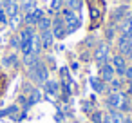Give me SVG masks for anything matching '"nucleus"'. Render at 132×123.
<instances>
[{
  "instance_id": "obj_24",
  "label": "nucleus",
  "mask_w": 132,
  "mask_h": 123,
  "mask_svg": "<svg viewBox=\"0 0 132 123\" xmlns=\"http://www.w3.org/2000/svg\"><path fill=\"white\" fill-rule=\"evenodd\" d=\"M60 7V0H53V9H58Z\"/></svg>"
},
{
  "instance_id": "obj_3",
  "label": "nucleus",
  "mask_w": 132,
  "mask_h": 123,
  "mask_svg": "<svg viewBox=\"0 0 132 123\" xmlns=\"http://www.w3.org/2000/svg\"><path fill=\"white\" fill-rule=\"evenodd\" d=\"M127 100V96L125 94H121V92H112L109 98H107V105L112 109V110H119V107H121V103Z\"/></svg>"
},
{
  "instance_id": "obj_10",
  "label": "nucleus",
  "mask_w": 132,
  "mask_h": 123,
  "mask_svg": "<svg viewBox=\"0 0 132 123\" xmlns=\"http://www.w3.org/2000/svg\"><path fill=\"white\" fill-rule=\"evenodd\" d=\"M121 36H127V38L132 40V18L123 20V24H121Z\"/></svg>"
},
{
  "instance_id": "obj_12",
  "label": "nucleus",
  "mask_w": 132,
  "mask_h": 123,
  "mask_svg": "<svg viewBox=\"0 0 132 123\" xmlns=\"http://www.w3.org/2000/svg\"><path fill=\"white\" fill-rule=\"evenodd\" d=\"M90 85H92V89H94L96 92H103V91H105V85H103V80H101V78L92 76V78H90Z\"/></svg>"
},
{
  "instance_id": "obj_20",
  "label": "nucleus",
  "mask_w": 132,
  "mask_h": 123,
  "mask_svg": "<svg viewBox=\"0 0 132 123\" xmlns=\"http://www.w3.org/2000/svg\"><path fill=\"white\" fill-rule=\"evenodd\" d=\"M7 22V15L4 11H0V24H6Z\"/></svg>"
},
{
  "instance_id": "obj_18",
  "label": "nucleus",
  "mask_w": 132,
  "mask_h": 123,
  "mask_svg": "<svg viewBox=\"0 0 132 123\" xmlns=\"http://www.w3.org/2000/svg\"><path fill=\"white\" fill-rule=\"evenodd\" d=\"M101 118H103V116H101V112H94V114H92V121H94V123H103V119H101Z\"/></svg>"
},
{
  "instance_id": "obj_15",
  "label": "nucleus",
  "mask_w": 132,
  "mask_h": 123,
  "mask_svg": "<svg viewBox=\"0 0 132 123\" xmlns=\"http://www.w3.org/2000/svg\"><path fill=\"white\" fill-rule=\"evenodd\" d=\"M81 0H69V7L71 9H74V11H80L81 9Z\"/></svg>"
},
{
  "instance_id": "obj_13",
  "label": "nucleus",
  "mask_w": 132,
  "mask_h": 123,
  "mask_svg": "<svg viewBox=\"0 0 132 123\" xmlns=\"http://www.w3.org/2000/svg\"><path fill=\"white\" fill-rule=\"evenodd\" d=\"M45 91L49 94H56L58 92V83L56 81H45Z\"/></svg>"
},
{
  "instance_id": "obj_26",
  "label": "nucleus",
  "mask_w": 132,
  "mask_h": 123,
  "mask_svg": "<svg viewBox=\"0 0 132 123\" xmlns=\"http://www.w3.org/2000/svg\"><path fill=\"white\" fill-rule=\"evenodd\" d=\"M128 92L132 94V81H130V85H128Z\"/></svg>"
},
{
  "instance_id": "obj_19",
  "label": "nucleus",
  "mask_w": 132,
  "mask_h": 123,
  "mask_svg": "<svg viewBox=\"0 0 132 123\" xmlns=\"http://www.w3.org/2000/svg\"><path fill=\"white\" fill-rule=\"evenodd\" d=\"M16 63V56L13 54V56H9V58H6V65H15Z\"/></svg>"
},
{
  "instance_id": "obj_16",
  "label": "nucleus",
  "mask_w": 132,
  "mask_h": 123,
  "mask_svg": "<svg viewBox=\"0 0 132 123\" xmlns=\"http://www.w3.org/2000/svg\"><path fill=\"white\" fill-rule=\"evenodd\" d=\"M24 9L29 13V11H33L35 9V0H26V4H24Z\"/></svg>"
},
{
  "instance_id": "obj_1",
  "label": "nucleus",
  "mask_w": 132,
  "mask_h": 123,
  "mask_svg": "<svg viewBox=\"0 0 132 123\" xmlns=\"http://www.w3.org/2000/svg\"><path fill=\"white\" fill-rule=\"evenodd\" d=\"M29 74H31V78H33L35 81H38V83H45V81H47V69H45V65L40 63V62H36V63H33V65L29 67Z\"/></svg>"
},
{
  "instance_id": "obj_17",
  "label": "nucleus",
  "mask_w": 132,
  "mask_h": 123,
  "mask_svg": "<svg viewBox=\"0 0 132 123\" xmlns=\"http://www.w3.org/2000/svg\"><path fill=\"white\" fill-rule=\"evenodd\" d=\"M38 100H40V92H38V91H35V92H33V96H31V100H29V103H27V105H33V103H36V101H38Z\"/></svg>"
},
{
  "instance_id": "obj_5",
  "label": "nucleus",
  "mask_w": 132,
  "mask_h": 123,
  "mask_svg": "<svg viewBox=\"0 0 132 123\" xmlns=\"http://www.w3.org/2000/svg\"><path fill=\"white\" fill-rule=\"evenodd\" d=\"M100 74H101L103 81H110V80H114L116 71H114L112 63H103V65H100Z\"/></svg>"
},
{
  "instance_id": "obj_23",
  "label": "nucleus",
  "mask_w": 132,
  "mask_h": 123,
  "mask_svg": "<svg viewBox=\"0 0 132 123\" xmlns=\"http://www.w3.org/2000/svg\"><path fill=\"white\" fill-rule=\"evenodd\" d=\"M11 44H13V47H20V40H18V38H13Z\"/></svg>"
},
{
  "instance_id": "obj_4",
  "label": "nucleus",
  "mask_w": 132,
  "mask_h": 123,
  "mask_svg": "<svg viewBox=\"0 0 132 123\" xmlns=\"http://www.w3.org/2000/svg\"><path fill=\"white\" fill-rule=\"evenodd\" d=\"M118 47H119V53H121V54H125V56L132 58V40H130V38L121 36V38H119V42H118Z\"/></svg>"
},
{
  "instance_id": "obj_7",
  "label": "nucleus",
  "mask_w": 132,
  "mask_h": 123,
  "mask_svg": "<svg viewBox=\"0 0 132 123\" xmlns=\"http://www.w3.org/2000/svg\"><path fill=\"white\" fill-rule=\"evenodd\" d=\"M112 67H114L116 74L125 76V71H127V62H125V58H123V56H114V58H112Z\"/></svg>"
},
{
  "instance_id": "obj_25",
  "label": "nucleus",
  "mask_w": 132,
  "mask_h": 123,
  "mask_svg": "<svg viewBox=\"0 0 132 123\" xmlns=\"http://www.w3.org/2000/svg\"><path fill=\"white\" fill-rule=\"evenodd\" d=\"M123 123H132V119H130V118H125V119H123Z\"/></svg>"
},
{
  "instance_id": "obj_9",
  "label": "nucleus",
  "mask_w": 132,
  "mask_h": 123,
  "mask_svg": "<svg viewBox=\"0 0 132 123\" xmlns=\"http://www.w3.org/2000/svg\"><path fill=\"white\" fill-rule=\"evenodd\" d=\"M42 18H44V11H42V9H36V7H35L33 11H29V13H27V17H26V22L33 26V24H38V22H40Z\"/></svg>"
},
{
  "instance_id": "obj_21",
  "label": "nucleus",
  "mask_w": 132,
  "mask_h": 123,
  "mask_svg": "<svg viewBox=\"0 0 132 123\" xmlns=\"http://www.w3.org/2000/svg\"><path fill=\"white\" fill-rule=\"evenodd\" d=\"M125 76L132 81V67H127V71H125Z\"/></svg>"
},
{
  "instance_id": "obj_8",
  "label": "nucleus",
  "mask_w": 132,
  "mask_h": 123,
  "mask_svg": "<svg viewBox=\"0 0 132 123\" xmlns=\"http://www.w3.org/2000/svg\"><path fill=\"white\" fill-rule=\"evenodd\" d=\"M67 35V27H65V22L62 18H56L54 20V31H53V36L56 38H63Z\"/></svg>"
},
{
  "instance_id": "obj_14",
  "label": "nucleus",
  "mask_w": 132,
  "mask_h": 123,
  "mask_svg": "<svg viewBox=\"0 0 132 123\" xmlns=\"http://www.w3.org/2000/svg\"><path fill=\"white\" fill-rule=\"evenodd\" d=\"M38 27H40L42 31H49V27H51V20L44 17V18H42V20L38 22Z\"/></svg>"
},
{
  "instance_id": "obj_6",
  "label": "nucleus",
  "mask_w": 132,
  "mask_h": 123,
  "mask_svg": "<svg viewBox=\"0 0 132 123\" xmlns=\"http://www.w3.org/2000/svg\"><path fill=\"white\" fill-rule=\"evenodd\" d=\"M107 58H109V45H100L94 51V60L100 65H103V63H107Z\"/></svg>"
},
{
  "instance_id": "obj_11",
  "label": "nucleus",
  "mask_w": 132,
  "mask_h": 123,
  "mask_svg": "<svg viewBox=\"0 0 132 123\" xmlns=\"http://www.w3.org/2000/svg\"><path fill=\"white\" fill-rule=\"evenodd\" d=\"M53 33L51 31H42V36H40V42H42V47H45V49H49L51 45H53Z\"/></svg>"
},
{
  "instance_id": "obj_22",
  "label": "nucleus",
  "mask_w": 132,
  "mask_h": 123,
  "mask_svg": "<svg viewBox=\"0 0 132 123\" xmlns=\"http://www.w3.org/2000/svg\"><path fill=\"white\" fill-rule=\"evenodd\" d=\"M110 83H112V89H114V91L119 89V81H118V80H110Z\"/></svg>"
},
{
  "instance_id": "obj_2",
  "label": "nucleus",
  "mask_w": 132,
  "mask_h": 123,
  "mask_svg": "<svg viewBox=\"0 0 132 123\" xmlns=\"http://www.w3.org/2000/svg\"><path fill=\"white\" fill-rule=\"evenodd\" d=\"M62 15H63V22H65V27H67L69 33H72V31H76V29L80 27V18H78L71 9H65Z\"/></svg>"
}]
</instances>
